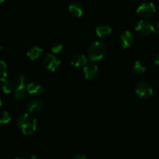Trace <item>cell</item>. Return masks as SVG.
I'll list each match as a JSON object with an SVG mask.
<instances>
[{
	"instance_id": "obj_1",
	"label": "cell",
	"mask_w": 159,
	"mask_h": 159,
	"mask_svg": "<svg viewBox=\"0 0 159 159\" xmlns=\"http://www.w3.org/2000/svg\"><path fill=\"white\" fill-rule=\"evenodd\" d=\"M18 127L25 135L32 134L37 129V120L30 114L24 113L18 119Z\"/></svg>"
},
{
	"instance_id": "obj_2",
	"label": "cell",
	"mask_w": 159,
	"mask_h": 159,
	"mask_svg": "<svg viewBox=\"0 0 159 159\" xmlns=\"http://www.w3.org/2000/svg\"><path fill=\"white\" fill-rule=\"evenodd\" d=\"M106 54V45L101 41H96L90 46L88 51V58L92 61L101 60Z\"/></svg>"
},
{
	"instance_id": "obj_3",
	"label": "cell",
	"mask_w": 159,
	"mask_h": 159,
	"mask_svg": "<svg viewBox=\"0 0 159 159\" xmlns=\"http://www.w3.org/2000/svg\"><path fill=\"white\" fill-rule=\"evenodd\" d=\"M26 79L23 75H20L16 78V88L15 91V98L17 100H23L26 97L27 89L26 86Z\"/></svg>"
},
{
	"instance_id": "obj_4",
	"label": "cell",
	"mask_w": 159,
	"mask_h": 159,
	"mask_svg": "<svg viewBox=\"0 0 159 159\" xmlns=\"http://www.w3.org/2000/svg\"><path fill=\"white\" fill-rule=\"evenodd\" d=\"M135 30L141 36H148L157 34V30L151 22L148 20H141L135 26Z\"/></svg>"
},
{
	"instance_id": "obj_5",
	"label": "cell",
	"mask_w": 159,
	"mask_h": 159,
	"mask_svg": "<svg viewBox=\"0 0 159 159\" xmlns=\"http://www.w3.org/2000/svg\"><path fill=\"white\" fill-rule=\"evenodd\" d=\"M155 12H156V9H155V5L150 2L142 3L137 9V13L142 18H148V17L152 16L155 13Z\"/></svg>"
},
{
	"instance_id": "obj_6",
	"label": "cell",
	"mask_w": 159,
	"mask_h": 159,
	"mask_svg": "<svg viewBox=\"0 0 159 159\" xmlns=\"http://www.w3.org/2000/svg\"><path fill=\"white\" fill-rule=\"evenodd\" d=\"M43 65L48 70H50L51 71H55L59 69L61 63L57 57L53 54H49L43 57Z\"/></svg>"
},
{
	"instance_id": "obj_7",
	"label": "cell",
	"mask_w": 159,
	"mask_h": 159,
	"mask_svg": "<svg viewBox=\"0 0 159 159\" xmlns=\"http://www.w3.org/2000/svg\"><path fill=\"white\" fill-rule=\"evenodd\" d=\"M136 93L141 98L147 99L151 97L153 94V89L152 85L145 82H140L136 87Z\"/></svg>"
},
{
	"instance_id": "obj_8",
	"label": "cell",
	"mask_w": 159,
	"mask_h": 159,
	"mask_svg": "<svg viewBox=\"0 0 159 159\" xmlns=\"http://www.w3.org/2000/svg\"><path fill=\"white\" fill-rule=\"evenodd\" d=\"M134 41V37L131 32L128 30H126L122 34V35L120 37V45L123 48H127L132 46Z\"/></svg>"
},
{
	"instance_id": "obj_9",
	"label": "cell",
	"mask_w": 159,
	"mask_h": 159,
	"mask_svg": "<svg viewBox=\"0 0 159 159\" xmlns=\"http://www.w3.org/2000/svg\"><path fill=\"white\" fill-rule=\"evenodd\" d=\"M84 75L85 77L89 80H93L95 78H96L98 75V68L97 65H95L93 63L87 64L85 67H84Z\"/></svg>"
},
{
	"instance_id": "obj_10",
	"label": "cell",
	"mask_w": 159,
	"mask_h": 159,
	"mask_svg": "<svg viewBox=\"0 0 159 159\" xmlns=\"http://www.w3.org/2000/svg\"><path fill=\"white\" fill-rule=\"evenodd\" d=\"M27 93L33 96H40L43 93V88L41 85L36 82H32V83L28 84L26 86Z\"/></svg>"
},
{
	"instance_id": "obj_11",
	"label": "cell",
	"mask_w": 159,
	"mask_h": 159,
	"mask_svg": "<svg viewBox=\"0 0 159 159\" xmlns=\"http://www.w3.org/2000/svg\"><path fill=\"white\" fill-rule=\"evenodd\" d=\"M43 107V102L39 99H33L30 101L27 104L28 111L30 113H37V112L40 111Z\"/></svg>"
},
{
	"instance_id": "obj_12",
	"label": "cell",
	"mask_w": 159,
	"mask_h": 159,
	"mask_svg": "<svg viewBox=\"0 0 159 159\" xmlns=\"http://www.w3.org/2000/svg\"><path fill=\"white\" fill-rule=\"evenodd\" d=\"M112 32V28L107 24H100L96 28V35L99 37H105L110 35Z\"/></svg>"
},
{
	"instance_id": "obj_13",
	"label": "cell",
	"mask_w": 159,
	"mask_h": 159,
	"mask_svg": "<svg viewBox=\"0 0 159 159\" xmlns=\"http://www.w3.org/2000/svg\"><path fill=\"white\" fill-rule=\"evenodd\" d=\"M68 10L71 16L74 17H80L83 14V7L81 4L77 2L72 3L68 7Z\"/></svg>"
},
{
	"instance_id": "obj_14",
	"label": "cell",
	"mask_w": 159,
	"mask_h": 159,
	"mask_svg": "<svg viewBox=\"0 0 159 159\" xmlns=\"http://www.w3.org/2000/svg\"><path fill=\"white\" fill-rule=\"evenodd\" d=\"M43 51L42 48H40V47L34 46L28 50L27 56L29 57L30 59L34 61L36 60V59H38L39 57H40V56L43 54Z\"/></svg>"
},
{
	"instance_id": "obj_15",
	"label": "cell",
	"mask_w": 159,
	"mask_h": 159,
	"mask_svg": "<svg viewBox=\"0 0 159 159\" xmlns=\"http://www.w3.org/2000/svg\"><path fill=\"white\" fill-rule=\"evenodd\" d=\"M87 58L83 54H76L71 60V65L75 67H81L86 65Z\"/></svg>"
},
{
	"instance_id": "obj_16",
	"label": "cell",
	"mask_w": 159,
	"mask_h": 159,
	"mask_svg": "<svg viewBox=\"0 0 159 159\" xmlns=\"http://www.w3.org/2000/svg\"><path fill=\"white\" fill-rule=\"evenodd\" d=\"M146 68H147L146 64L144 63V61L141 60L136 61L134 62V71L137 74H142L143 72L145 71Z\"/></svg>"
},
{
	"instance_id": "obj_17",
	"label": "cell",
	"mask_w": 159,
	"mask_h": 159,
	"mask_svg": "<svg viewBox=\"0 0 159 159\" xmlns=\"http://www.w3.org/2000/svg\"><path fill=\"white\" fill-rule=\"evenodd\" d=\"M7 65L3 61L0 60V82L6 80V79L7 77Z\"/></svg>"
},
{
	"instance_id": "obj_18",
	"label": "cell",
	"mask_w": 159,
	"mask_h": 159,
	"mask_svg": "<svg viewBox=\"0 0 159 159\" xmlns=\"http://www.w3.org/2000/svg\"><path fill=\"white\" fill-rule=\"evenodd\" d=\"M13 89V84L12 82L8 80H5L2 84V90L6 94H9Z\"/></svg>"
},
{
	"instance_id": "obj_19",
	"label": "cell",
	"mask_w": 159,
	"mask_h": 159,
	"mask_svg": "<svg viewBox=\"0 0 159 159\" xmlns=\"http://www.w3.org/2000/svg\"><path fill=\"white\" fill-rule=\"evenodd\" d=\"M10 120V114L6 110H0V124H8Z\"/></svg>"
},
{
	"instance_id": "obj_20",
	"label": "cell",
	"mask_w": 159,
	"mask_h": 159,
	"mask_svg": "<svg viewBox=\"0 0 159 159\" xmlns=\"http://www.w3.org/2000/svg\"><path fill=\"white\" fill-rule=\"evenodd\" d=\"M63 50V45L60 43H56L51 48V51L54 54H59Z\"/></svg>"
},
{
	"instance_id": "obj_21",
	"label": "cell",
	"mask_w": 159,
	"mask_h": 159,
	"mask_svg": "<svg viewBox=\"0 0 159 159\" xmlns=\"http://www.w3.org/2000/svg\"><path fill=\"white\" fill-rule=\"evenodd\" d=\"M153 61L155 65H159V53L155 54L153 57Z\"/></svg>"
},
{
	"instance_id": "obj_22",
	"label": "cell",
	"mask_w": 159,
	"mask_h": 159,
	"mask_svg": "<svg viewBox=\"0 0 159 159\" xmlns=\"http://www.w3.org/2000/svg\"><path fill=\"white\" fill-rule=\"evenodd\" d=\"M72 159H87L86 156L84 155H77L74 157Z\"/></svg>"
},
{
	"instance_id": "obj_23",
	"label": "cell",
	"mask_w": 159,
	"mask_h": 159,
	"mask_svg": "<svg viewBox=\"0 0 159 159\" xmlns=\"http://www.w3.org/2000/svg\"><path fill=\"white\" fill-rule=\"evenodd\" d=\"M2 102L1 99H0V107H2Z\"/></svg>"
},
{
	"instance_id": "obj_24",
	"label": "cell",
	"mask_w": 159,
	"mask_h": 159,
	"mask_svg": "<svg viewBox=\"0 0 159 159\" xmlns=\"http://www.w3.org/2000/svg\"><path fill=\"white\" fill-rule=\"evenodd\" d=\"M157 26H158V30H159V21L158 22V23H157Z\"/></svg>"
},
{
	"instance_id": "obj_25",
	"label": "cell",
	"mask_w": 159,
	"mask_h": 159,
	"mask_svg": "<svg viewBox=\"0 0 159 159\" xmlns=\"http://www.w3.org/2000/svg\"><path fill=\"white\" fill-rule=\"evenodd\" d=\"M15 159H26V158H15Z\"/></svg>"
},
{
	"instance_id": "obj_26",
	"label": "cell",
	"mask_w": 159,
	"mask_h": 159,
	"mask_svg": "<svg viewBox=\"0 0 159 159\" xmlns=\"http://www.w3.org/2000/svg\"><path fill=\"white\" fill-rule=\"evenodd\" d=\"M4 1H5V0H0V3H2V2H4Z\"/></svg>"
},
{
	"instance_id": "obj_27",
	"label": "cell",
	"mask_w": 159,
	"mask_h": 159,
	"mask_svg": "<svg viewBox=\"0 0 159 159\" xmlns=\"http://www.w3.org/2000/svg\"><path fill=\"white\" fill-rule=\"evenodd\" d=\"M158 8H159V5H158Z\"/></svg>"
}]
</instances>
